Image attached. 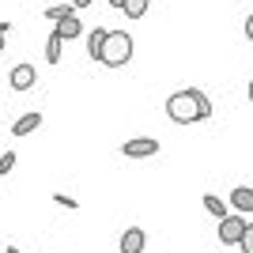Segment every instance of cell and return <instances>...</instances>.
<instances>
[{
  "mask_svg": "<svg viewBox=\"0 0 253 253\" xmlns=\"http://www.w3.org/2000/svg\"><path fill=\"white\" fill-rule=\"evenodd\" d=\"M167 117L174 125H193V121H208L211 117V98L201 87H181L167 98Z\"/></svg>",
  "mask_w": 253,
  "mask_h": 253,
  "instance_id": "1",
  "label": "cell"
},
{
  "mask_svg": "<svg viewBox=\"0 0 253 253\" xmlns=\"http://www.w3.org/2000/svg\"><path fill=\"white\" fill-rule=\"evenodd\" d=\"M132 61V34L128 31H110L102 42V53H98V64L102 68H121V64Z\"/></svg>",
  "mask_w": 253,
  "mask_h": 253,
  "instance_id": "2",
  "label": "cell"
},
{
  "mask_svg": "<svg viewBox=\"0 0 253 253\" xmlns=\"http://www.w3.org/2000/svg\"><path fill=\"white\" fill-rule=\"evenodd\" d=\"M246 223H250V215H242V211H227V215L219 219V242L223 246H238Z\"/></svg>",
  "mask_w": 253,
  "mask_h": 253,
  "instance_id": "3",
  "label": "cell"
},
{
  "mask_svg": "<svg viewBox=\"0 0 253 253\" xmlns=\"http://www.w3.org/2000/svg\"><path fill=\"white\" fill-rule=\"evenodd\" d=\"M121 155H125V159H151V155H159V140H151V136H132V140H125V144H121Z\"/></svg>",
  "mask_w": 253,
  "mask_h": 253,
  "instance_id": "4",
  "label": "cell"
},
{
  "mask_svg": "<svg viewBox=\"0 0 253 253\" xmlns=\"http://www.w3.org/2000/svg\"><path fill=\"white\" fill-rule=\"evenodd\" d=\"M8 84H11V91H31L34 84H38V68H34V64H15V68H11L8 72Z\"/></svg>",
  "mask_w": 253,
  "mask_h": 253,
  "instance_id": "5",
  "label": "cell"
},
{
  "mask_svg": "<svg viewBox=\"0 0 253 253\" xmlns=\"http://www.w3.org/2000/svg\"><path fill=\"white\" fill-rule=\"evenodd\" d=\"M53 34L61 38V42H72V38H80L84 34V23H80V15H64V19H57V27H53Z\"/></svg>",
  "mask_w": 253,
  "mask_h": 253,
  "instance_id": "6",
  "label": "cell"
},
{
  "mask_svg": "<svg viewBox=\"0 0 253 253\" xmlns=\"http://www.w3.org/2000/svg\"><path fill=\"white\" fill-rule=\"evenodd\" d=\"M144 231L140 227H128L125 234H121V242H117V253H144Z\"/></svg>",
  "mask_w": 253,
  "mask_h": 253,
  "instance_id": "7",
  "label": "cell"
},
{
  "mask_svg": "<svg viewBox=\"0 0 253 253\" xmlns=\"http://www.w3.org/2000/svg\"><path fill=\"white\" fill-rule=\"evenodd\" d=\"M231 208L242 211V215H253V189L250 185H238V189H231Z\"/></svg>",
  "mask_w": 253,
  "mask_h": 253,
  "instance_id": "8",
  "label": "cell"
},
{
  "mask_svg": "<svg viewBox=\"0 0 253 253\" xmlns=\"http://www.w3.org/2000/svg\"><path fill=\"white\" fill-rule=\"evenodd\" d=\"M34 128H42V110H31V114H23L15 125H11V132L15 136H31Z\"/></svg>",
  "mask_w": 253,
  "mask_h": 253,
  "instance_id": "9",
  "label": "cell"
},
{
  "mask_svg": "<svg viewBox=\"0 0 253 253\" xmlns=\"http://www.w3.org/2000/svg\"><path fill=\"white\" fill-rule=\"evenodd\" d=\"M106 34H110L106 27H95V31L87 34V57H91L95 64H98V53H102V42H106Z\"/></svg>",
  "mask_w": 253,
  "mask_h": 253,
  "instance_id": "10",
  "label": "cell"
},
{
  "mask_svg": "<svg viewBox=\"0 0 253 253\" xmlns=\"http://www.w3.org/2000/svg\"><path fill=\"white\" fill-rule=\"evenodd\" d=\"M148 4H151V0H121V8H117V11H125L128 19H144V15H148Z\"/></svg>",
  "mask_w": 253,
  "mask_h": 253,
  "instance_id": "11",
  "label": "cell"
},
{
  "mask_svg": "<svg viewBox=\"0 0 253 253\" xmlns=\"http://www.w3.org/2000/svg\"><path fill=\"white\" fill-rule=\"evenodd\" d=\"M61 53H64V42L57 34H49V42H45V61L49 64H61Z\"/></svg>",
  "mask_w": 253,
  "mask_h": 253,
  "instance_id": "12",
  "label": "cell"
},
{
  "mask_svg": "<svg viewBox=\"0 0 253 253\" xmlns=\"http://www.w3.org/2000/svg\"><path fill=\"white\" fill-rule=\"evenodd\" d=\"M204 208H208V215H215V219H223V215H227V201H219L215 193H208V197H204Z\"/></svg>",
  "mask_w": 253,
  "mask_h": 253,
  "instance_id": "13",
  "label": "cell"
},
{
  "mask_svg": "<svg viewBox=\"0 0 253 253\" xmlns=\"http://www.w3.org/2000/svg\"><path fill=\"white\" fill-rule=\"evenodd\" d=\"M72 4H53V8H45V19H53V23H57V19H64V15H72Z\"/></svg>",
  "mask_w": 253,
  "mask_h": 253,
  "instance_id": "14",
  "label": "cell"
},
{
  "mask_svg": "<svg viewBox=\"0 0 253 253\" xmlns=\"http://www.w3.org/2000/svg\"><path fill=\"white\" fill-rule=\"evenodd\" d=\"M238 250H242V253H253V223H246L242 238H238Z\"/></svg>",
  "mask_w": 253,
  "mask_h": 253,
  "instance_id": "15",
  "label": "cell"
},
{
  "mask_svg": "<svg viewBox=\"0 0 253 253\" xmlns=\"http://www.w3.org/2000/svg\"><path fill=\"white\" fill-rule=\"evenodd\" d=\"M15 159H19L15 151H8V155H0V174H4V178H8L11 170H15Z\"/></svg>",
  "mask_w": 253,
  "mask_h": 253,
  "instance_id": "16",
  "label": "cell"
},
{
  "mask_svg": "<svg viewBox=\"0 0 253 253\" xmlns=\"http://www.w3.org/2000/svg\"><path fill=\"white\" fill-rule=\"evenodd\" d=\"M53 204H61V208H68V211H76V208H80V204H76L72 197H68V193H53Z\"/></svg>",
  "mask_w": 253,
  "mask_h": 253,
  "instance_id": "17",
  "label": "cell"
},
{
  "mask_svg": "<svg viewBox=\"0 0 253 253\" xmlns=\"http://www.w3.org/2000/svg\"><path fill=\"white\" fill-rule=\"evenodd\" d=\"M11 34V23H0V53H4V38Z\"/></svg>",
  "mask_w": 253,
  "mask_h": 253,
  "instance_id": "18",
  "label": "cell"
},
{
  "mask_svg": "<svg viewBox=\"0 0 253 253\" xmlns=\"http://www.w3.org/2000/svg\"><path fill=\"white\" fill-rule=\"evenodd\" d=\"M246 38H250V42H253V11H250V15H246Z\"/></svg>",
  "mask_w": 253,
  "mask_h": 253,
  "instance_id": "19",
  "label": "cell"
},
{
  "mask_svg": "<svg viewBox=\"0 0 253 253\" xmlns=\"http://www.w3.org/2000/svg\"><path fill=\"white\" fill-rule=\"evenodd\" d=\"M87 4H95V0H72V8L80 11V8H87Z\"/></svg>",
  "mask_w": 253,
  "mask_h": 253,
  "instance_id": "20",
  "label": "cell"
},
{
  "mask_svg": "<svg viewBox=\"0 0 253 253\" xmlns=\"http://www.w3.org/2000/svg\"><path fill=\"white\" fill-rule=\"evenodd\" d=\"M4 253H23V250H15V246H8V250H4Z\"/></svg>",
  "mask_w": 253,
  "mask_h": 253,
  "instance_id": "21",
  "label": "cell"
},
{
  "mask_svg": "<svg viewBox=\"0 0 253 253\" xmlns=\"http://www.w3.org/2000/svg\"><path fill=\"white\" fill-rule=\"evenodd\" d=\"M250 102H253V80H250Z\"/></svg>",
  "mask_w": 253,
  "mask_h": 253,
  "instance_id": "22",
  "label": "cell"
},
{
  "mask_svg": "<svg viewBox=\"0 0 253 253\" xmlns=\"http://www.w3.org/2000/svg\"><path fill=\"white\" fill-rule=\"evenodd\" d=\"M110 4H114V8H121V0H110Z\"/></svg>",
  "mask_w": 253,
  "mask_h": 253,
  "instance_id": "23",
  "label": "cell"
}]
</instances>
